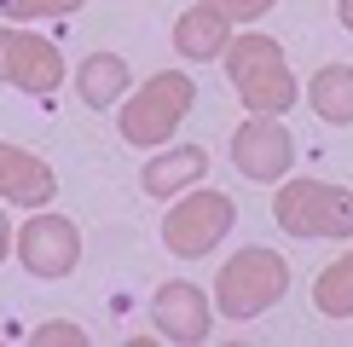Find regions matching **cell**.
<instances>
[{
    "label": "cell",
    "mask_w": 353,
    "mask_h": 347,
    "mask_svg": "<svg viewBox=\"0 0 353 347\" xmlns=\"http://www.w3.org/2000/svg\"><path fill=\"white\" fill-rule=\"evenodd\" d=\"M290 162H296V139L278 116H249V122L232 134V168L255 185H278L290 180Z\"/></svg>",
    "instance_id": "8"
},
{
    "label": "cell",
    "mask_w": 353,
    "mask_h": 347,
    "mask_svg": "<svg viewBox=\"0 0 353 347\" xmlns=\"http://www.w3.org/2000/svg\"><path fill=\"white\" fill-rule=\"evenodd\" d=\"M12 255L29 278H70L81 260V231L64 214H29L23 231L12 238Z\"/></svg>",
    "instance_id": "7"
},
{
    "label": "cell",
    "mask_w": 353,
    "mask_h": 347,
    "mask_svg": "<svg viewBox=\"0 0 353 347\" xmlns=\"http://www.w3.org/2000/svg\"><path fill=\"white\" fill-rule=\"evenodd\" d=\"M191 105H197V81H191L185 70H163V76H151L139 93L122 98L116 134H122V145L157 151V145H168V134L191 116Z\"/></svg>",
    "instance_id": "2"
},
{
    "label": "cell",
    "mask_w": 353,
    "mask_h": 347,
    "mask_svg": "<svg viewBox=\"0 0 353 347\" xmlns=\"http://www.w3.org/2000/svg\"><path fill=\"white\" fill-rule=\"evenodd\" d=\"M209 174V151L203 145H168V151H157L151 162L139 168V185L151 197H180V191H191V185Z\"/></svg>",
    "instance_id": "12"
},
{
    "label": "cell",
    "mask_w": 353,
    "mask_h": 347,
    "mask_svg": "<svg viewBox=\"0 0 353 347\" xmlns=\"http://www.w3.org/2000/svg\"><path fill=\"white\" fill-rule=\"evenodd\" d=\"M29 341H70V347H87V330L70 324V318H52V324H35Z\"/></svg>",
    "instance_id": "18"
},
{
    "label": "cell",
    "mask_w": 353,
    "mask_h": 347,
    "mask_svg": "<svg viewBox=\"0 0 353 347\" xmlns=\"http://www.w3.org/2000/svg\"><path fill=\"white\" fill-rule=\"evenodd\" d=\"M12 255V226H6V209H0V260Z\"/></svg>",
    "instance_id": "19"
},
{
    "label": "cell",
    "mask_w": 353,
    "mask_h": 347,
    "mask_svg": "<svg viewBox=\"0 0 353 347\" xmlns=\"http://www.w3.org/2000/svg\"><path fill=\"white\" fill-rule=\"evenodd\" d=\"M307 105L325 116L330 127H347L353 122V64H325L307 81Z\"/></svg>",
    "instance_id": "14"
},
{
    "label": "cell",
    "mask_w": 353,
    "mask_h": 347,
    "mask_svg": "<svg viewBox=\"0 0 353 347\" xmlns=\"http://www.w3.org/2000/svg\"><path fill=\"white\" fill-rule=\"evenodd\" d=\"M290 289V260L278 249H261V243H249V249H238L220 266L214 278V313L220 318H255L284 301Z\"/></svg>",
    "instance_id": "3"
},
{
    "label": "cell",
    "mask_w": 353,
    "mask_h": 347,
    "mask_svg": "<svg viewBox=\"0 0 353 347\" xmlns=\"http://www.w3.org/2000/svg\"><path fill=\"white\" fill-rule=\"evenodd\" d=\"M128 81H134V70L116 52H87L76 64V93H81V105H93V110H116L128 98Z\"/></svg>",
    "instance_id": "13"
},
{
    "label": "cell",
    "mask_w": 353,
    "mask_h": 347,
    "mask_svg": "<svg viewBox=\"0 0 353 347\" xmlns=\"http://www.w3.org/2000/svg\"><path fill=\"white\" fill-rule=\"evenodd\" d=\"M226 76H232L249 116H290L296 98H301L296 76H290V58H284V47L272 35H232Z\"/></svg>",
    "instance_id": "1"
},
{
    "label": "cell",
    "mask_w": 353,
    "mask_h": 347,
    "mask_svg": "<svg viewBox=\"0 0 353 347\" xmlns=\"http://www.w3.org/2000/svg\"><path fill=\"white\" fill-rule=\"evenodd\" d=\"M0 197H6L12 209H47L58 197V180H52V168L41 162L35 151L0 145Z\"/></svg>",
    "instance_id": "10"
},
{
    "label": "cell",
    "mask_w": 353,
    "mask_h": 347,
    "mask_svg": "<svg viewBox=\"0 0 353 347\" xmlns=\"http://www.w3.org/2000/svg\"><path fill=\"white\" fill-rule=\"evenodd\" d=\"M203 6H214L220 18H232V23H255L267 6H278V0H203Z\"/></svg>",
    "instance_id": "17"
},
{
    "label": "cell",
    "mask_w": 353,
    "mask_h": 347,
    "mask_svg": "<svg viewBox=\"0 0 353 347\" xmlns=\"http://www.w3.org/2000/svg\"><path fill=\"white\" fill-rule=\"evenodd\" d=\"M313 307L325 318H353V255L330 260V266L313 278Z\"/></svg>",
    "instance_id": "15"
},
{
    "label": "cell",
    "mask_w": 353,
    "mask_h": 347,
    "mask_svg": "<svg viewBox=\"0 0 353 347\" xmlns=\"http://www.w3.org/2000/svg\"><path fill=\"white\" fill-rule=\"evenodd\" d=\"M232 47V18H220L214 6H191L174 18V52L185 58V64H214V58H226Z\"/></svg>",
    "instance_id": "11"
},
{
    "label": "cell",
    "mask_w": 353,
    "mask_h": 347,
    "mask_svg": "<svg viewBox=\"0 0 353 347\" xmlns=\"http://www.w3.org/2000/svg\"><path fill=\"white\" fill-rule=\"evenodd\" d=\"M232 220H238V202L226 191L191 185V191H180L174 209L163 214V243H168V255H180V260H203V255H214V243L232 231Z\"/></svg>",
    "instance_id": "5"
},
{
    "label": "cell",
    "mask_w": 353,
    "mask_h": 347,
    "mask_svg": "<svg viewBox=\"0 0 353 347\" xmlns=\"http://www.w3.org/2000/svg\"><path fill=\"white\" fill-rule=\"evenodd\" d=\"M336 18H342V29H353V0H336Z\"/></svg>",
    "instance_id": "20"
},
{
    "label": "cell",
    "mask_w": 353,
    "mask_h": 347,
    "mask_svg": "<svg viewBox=\"0 0 353 347\" xmlns=\"http://www.w3.org/2000/svg\"><path fill=\"white\" fill-rule=\"evenodd\" d=\"M151 318H157V330H163L168 341H203L209 336V318H214V301L203 295L197 284H185V278H174V284H163L151 295Z\"/></svg>",
    "instance_id": "9"
},
{
    "label": "cell",
    "mask_w": 353,
    "mask_h": 347,
    "mask_svg": "<svg viewBox=\"0 0 353 347\" xmlns=\"http://www.w3.org/2000/svg\"><path fill=\"white\" fill-rule=\"evenodd\" d=\"M0 81L18 87V93L47 98L64 87V52L47 35H29L18 23H0Z\"/></svg>",
    "instance_id": "6"
},
{
    "label": "cell",
    "mask_w": 353,
    "mask_h": 347,
    "mask_svg": "<svg viewBox=\"0 0 353 347\" xmlns=\"http://www.w3.org/2000/svg\"><path fill=\"white\" fill-rule=\"evenodd\" d=\"M272 220L290 238H330L342 243L353 238V191L330 180H278L272 197Z\"/></svg>",
    "instance_id": "4"
},
{
    "label": "cell",
    "mask_w": 353,
    "mask_h": 347,
    "mask_svg": "<svg viewBox=\"0 0 353 347\" xmlns=\"http://www.w3.org/2000/svg\"><path fill=\"white\" fill-rule=\"evenodd\" d=\"M87 0H0V18L6 23H35V18H58V12H76Z\"/></svg>",
    "instance_id": "16"
}]
</instances>
